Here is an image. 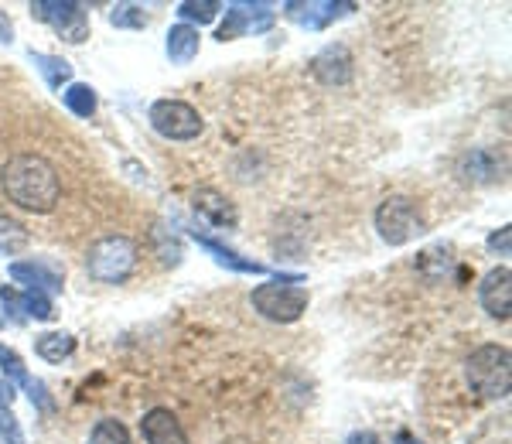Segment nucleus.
<instances>
[{"instance_id":"a211bd4d","label":"nucleus","mask_w":512,"mask_h":444,"mask_svg":"<svg viewBox=\"0 0 512 444\" xmlns=\"http://www.w3.org/2000/svg\"><path fill=\"white\" fill-rule=\"evenodd\" d=\"M35 352L45 363H62V359H69L76 352V339L69 332H45L35 339Z\"/></svg>"},{"instance_id":"7c9ffc66","label":"nucleus","mask_w":512,"mask_h":444,"mask_svg":"<svg viewBox=\"0 0 512 444\" xmlns=\"http://www.w3.org/2000/svg\"><path fill=\"white\" fill-rule=\"evenodd\" d=\"M11 397H14V386L0 380V410H11Z\"/></svg>"},{"instance_id":"c85d7f7f","label":"nucleus","mask_w":512,"mask_h":444,"mask_svg":"<svg viewBox=\"0 0 512 444\" xmlns=\"http://www.w3.org/2000/svg\"><path fill=\"white\" fill-rule=\"evenodd\" d=\"M509 240H512L509 226H502L499 233H492V236H489V250H492V253H502V257H509Z\"/></svg>"},{"instance_id":"f3484780","label":"nucleus","mask_w":512,"mask_h":444,"mask_svg":"<svg viewBox=\"0 0 512 444\" xmlns=\"http://www.w3.org/2000/svg\"><path fill=\"white\" fill-rule=\"evenodd\" d=\"M198 45H202V38H198V28L175 24V28L168 31V41H164V52H168V59L175 62V65H188L198 55Z\"/></svg>"},{"instance_id":"c756f323","label":"nucleus","mask_w":512,"mask_h":444,"mask_svg":"<svg viewBox=\"0 0 512 444\" xmlns=\"http://www.w3.org/2000/svg\"><path fill=\"white\" fill-rule=\"evenodd\" d=\"M345 444H383V438L373 431H355V434H349V441Z\"/></svg>"},{"instance_id":"2eb2a0df","label":"nucleus","mask_w":512,"mask_h":444,"mask_svg":"<svg viewBox=\"0 0 512 444\" xmlns=\"http://www.w3.org/2000/svg\"><path fill=\"white\" fill-rule=\"evenodd\" d=\"M140 434H144L147 444H188V434L185 427L168 407H154L144 414L140 421Z\"/></svg>"},{"instance_id":"bb28decb","label":"nucleus","mask_w":512,"mask_h":444,"mask_svg":"<svg viewBox=\"0 0 512 444\" xmlns=\"http://www.w3.org/2000/svg\"><path fill=\"white\" fill-rule=\"evenodd\" d=\"M0 308L7 311V318H11L14 325L24 322V315H21V291H14V287H0Z\"/></svg>"},{"instance_id":"2f4dec72","label":"nucleus","mask_w":512,"mask_h":444,"mask_svg":"<svg viewBox=\"0 0 512 444\" xmlns=\"http://www.w3.org/2000/svg\"><path fill=\"white\" fill-rule=\"evenodd\" d=\"M393 444H424V441H420V438H414V434H410V431H396Z\"/></svg>"},{"instance_id":"9d476101","label":"nucleus","mask_w":512,"mask_h":444,"mask_svg":"<svg viewBox=\"0 0 512 444\" xmlns=\"http://www.w3.org/2000/svg\"><path fill=\"white\" fill-rule=\"evenodd\" d=\"M352 72H355V59L342 41L325 45L315 59H311V76H315L321 86H349Z\"/></svg>"},{"instance_id":"20e7f679","label":"nucleus","mask_w":512,"mask_h":444,"mask_svg":"<svg viewBox=\"0 0 512 444\" xmlns=\"http://www.w3.org/2000/svg\"><path fill=\"white\" fill-rule=\"evenodd\" d=\"M137 267V243L130 236H99L86 250V270L99 284H123Z\"/></svg>"},{"instance_id":"1a4fd4ad","label":"nucleus","mask_w":512,"mask_h":444,"mask_svg":"<svg viewBox=\"0 0 512 444\" xmlns=\"http://www.w3.org/2000/svg\"><path fill=\"white\" fill-rule=\"evenodd\" d=\"M352 11H355L352 0H287L284 4L287 21H294L297 28H308V31L328 28V24H335L338 18H345Z\"/></svg>"},{"instance_id":"aec40b11","label":"nucleus","mask_w":512,"mask_h":444,"mask_svg":"<svg viewBox=\"0 0 512 444\" xmlns=\"http://www.w3.org/2000/svg\"><path fill=\"white\" fill-rule=\"evenodd\" d=\"M62 103L69 106L72 113H76V117H93L96 113V89L93 86H86V82H69V86L62 89Z\"/></svg>"},{"instance_id":"6ab92c4d","label":"nucleus","mask_w":512,"mask_h":444,"mask_svg":"<svg viewBox=\"0 0 512 444\" xmlns=\"http://www.w3.org/2000/svg\"><path fill=\"white\" fill-rule=\"evenodd\" d=\"M31 62H35V69L45 76V82L52 89H62L72 82V65L59 59V55H45V52H31Z\"/></svg>"},{"instance_id":"dca6fc26","label":"nucleus","mask_w":512,"mask_h":444,"mask_svg":"<svg viewBox=\"0 0 512 444\" xmlns=\"http://www.w3.org/2000/svg\"><path fill=\"white\" fill-rule=\"evenodd\" d=\"M195 240L202 250H209L212 257H216V263H222V267H229V270H236V274H253V277H260V274H267V267L263 263H256V260H246V257H239L236 250H229V246H222L219 240H212V236H202L195 229Z\"/></svg>"},{"instance_id":"b1692460","label":"nucleus","mask_w":512,"mask_h":444,"mask_svg":"<svg viewBox=\"0 0 512 444\" xmlns=\"http://www.w3.org/2000/svg\"><path fill=\"white\" fill-rule=\"evenodd\" d=\"M21 315H24V322H28V318H35V322H52L55 318L52 298L41 291H21Z\"/></svg>"},{"instance_id":"5701e85b","label":"nucleus","mask_w":512,"mask_h":444,"mask_svg":"<svg viewBox=\"0 0 512 444\" xmlns=\"http://www.w3.org/2000/svg\"><path fill=\"white\" fill-rule=\"evenodd\" d=\"M0 376H4V383L21 386V390L31 380V373L24 369V359L11 349V345H0Z\"/></svg>"},{"instance_id":"4468645a","label":"nucleus","mask_w":512,"mask_h":444,"mask_svg":"<svg viewBox=\"0 0 512 444\" xmlns=\"http://www.w3.org/2000/svg\"><path fill=\"white\" fill-rule=\"evenodd\" d=\"M7 274H11L14 284H24V291H62V274L45 260H14Z\"/></svg>"},{"instance_id":"f8f14e48","label":"nucleus","mask_w":512,"mask_h":444,"mask_svg":"<svg viewBox=\"0 0 512 444\" xmlns=\"http://www.w3.org/2000/svg\"><path fill=\"white\" fill-rule=\"evenodd\" d=\"M502 171H506V161L495 151H489V147H472L458 161V178L465 185H492L502 178Z\"/></svg>"},{"instance_id":"4be33fe9","label":"nucleus","mask_w":512,"mask_h":444,"mask_svg":"<svg viewBox=\"0 0 512 444\" xmlns=\"http://www.w3.org/2000/svg\"><path fill=\"white\" fill-rule=\"evenodd\" d=\"M21 250H28V229L21 222L0 216V257H18Z\"/></svg>"},{"instance_id":"cd10ccee","label":"nucleus","mask_w":512,"mask_h":444,"mask_svg":"<svg viewBox=\"0 0 512 444\" xmlns=\"http://www.w3.org/2000/svg\"><path fill=\"white\" fill-rule=\"evenodd\" d=\"M28 397H31V404H35L38 410H52V397H48V386L41 383V380H28Z\"/></svg>"},{"instance_id":"f257e3e1","label":"nucleus","mask_w":512,"mask_h":444,"mask_svg":"<svg viewBox=\"0 0 512 444\" xmlns=\"http://www.w3.org/2000/svg\"><path fill=\"white\" fill-rule=\"evenodd\" d=\"M0 188H4L7 202H14L24 212L45 216L52 212L62 199V182L55 164L45 154L21 151L0 168Z\"/></svg>"},{"instance_id":"7ed1b4c3","label":"nucleus","mask_w":512,"mask_h":444,"mask_svg":"<svg viewBox=\"0 0 512 444\" xmlns=\"http://www.w3.org/2000/svg\"><path fill=\"white\" fill-rule=\"evenodd\" d=\"M468 386L482 400H506L512 390V356L506 345H482L465 363Z\"/></svg>"},{"instance_id":"6e6552de","label":"nucleus","mask_w":512,"mask_h":444,"mask_svg":"<svg viewBox=\"0 0 512 444\" xmlns=\"http://www.w3.org/2000/svg\"><path fill=\"white\" fill-rule=\"evenodd\" d=\"M274 28V4H263V0H236L226 7V21L219 24V41H236L243 35H263V31Z\"/></svg>"},{"instance_id":"423d86ee","label":"nucleus","mask_w":512,"mask_h":444,"mask_svg":"<svg viewBox=\"0 0 512 444\" xmlns=\"http://www.w3.org/2000/svg\"><path fill=\"white\" fill-rule=\"evenodd\" d=\"M147 120H151L154 134H161L164 141H195L205 130L202 113L185 100H158L147 110Z\"/></svg>"},{"instance_id":"0eeeda50","label":"nucleus","mask_w":512,"mask_h":444,"mask_svg":"<svg viewBox=\"0 0 512 444\" xmlns=\"http://www.w3.org/2000/svg\"><path fill=\"white\" fill-rule=\"evenodd\" d=\"M31 14H35L41 24H48L59 38L69 41V45H82V41L89 38L86 4H76V0H35Z\"/></svg>"},{"instance_id":"ddd939ff","label":"nucleus","mask_w":512,"mask_h":444,"mask_svg":"<svg viewBox=\"0 0 512 444\" xmlns=\"http://www.w3.org/2000/svg\"><path fill=\"white\" fill-rule=\"evenodd\" d=\"M192 209L198 212V219H205L216 229H236L239 226V212L236 205L226 199L216 188H195L192 192Z\"/></svg>"},{"instance_id":"a878e982","label":"nucleus","mask_w":512,"mask_h":444,"mask_svg":"<svg viewBox=\"0 0 512 444\" xmlns=\"http://www.w3.org/2000/svg\"><path fill=\"white\" fill-rule=\"evenodd\" d=\"M113 28H130V31H144L147 28V11L140 4H117L110 11Z\"/></svg>"},{"instance_id":"393cba45","label":"nucleus","mask_w":512,"mask_h":444,"mask_svg":"<svg viewBox=\"0 0 512 444\" xmlns=\"http://www.w3.org/2000/svg\"><path fill=\"white\" fill-rule=\"evenodd\" d=\"M86 444H130V431L120 421H113V417H103V421H96V427L89 431Z\"/></svg>"},{"instance_id":"f03ea898","label":"nucleus","mask_w":512,"mask_h":444,"mask_svg":"<svg viewBox=\"0 0 512 444\" xmlns=\"http://www.w3.org/2000/svg\"><path fill=\"white\" fill-rule=\"evenodd\" d=\"M304 277H287L280 274L274 281L253 287L250 294V304L260 318L267 322H277V325H291L297 318L308 311V291H304Z\"/></svg>"},{"instance_id":"412c9836","label":"nucleus","mask_w":512,"mask_h":444,"mask_svg":"<svg viewBox=\"0 0 512 444\" xmlns=\"http://www.w3.org/2000/svg\"><path fill=\"white\" fill-rule=\"evenodd\" d=\"M219 11H222V4L219 0H181L178 4V18L181 24H212L219 18Z\"/></svg>"},{"instance_id":"39448f33","label":"nucleus","mask_w":512,"mask_h":444,"mask_svg":"<svg viewBox=\"0 0 512 444\" xmlns=\"http://www.w3.org/2000/svg\"><path fill=\"white\" fill-rule=\"evenodd\" d=\"M376 233L386 246H407L427 233V222L420 216L417 202L407 195H390L376 209Z\"/></svg>"},{"instance_id":"9b49d317","label":"nucleus","mask_w":512,"mask_h":444,"mask_svg":"<svg viewBox=\"0 0 512 444\" xmlns=\"http://www.w3.org/2000/svg\"><path fill=\"white\" fill-rule=\"evenodd\" d=\"M478 304L489 318H499V322H509L512 311V274L509 267H492L489 274L478 284Z\"/></svg>"}]
</instances>
